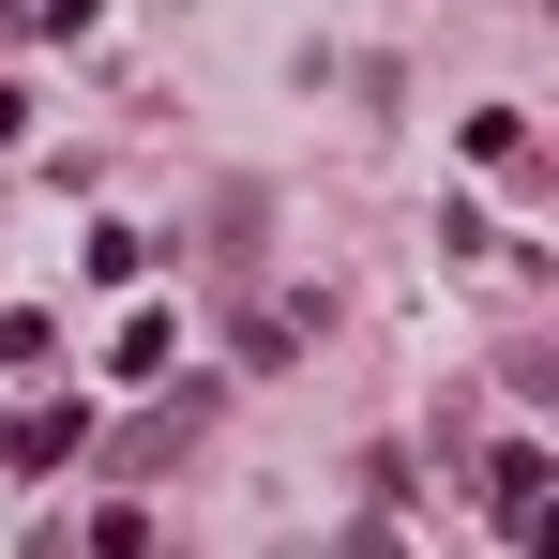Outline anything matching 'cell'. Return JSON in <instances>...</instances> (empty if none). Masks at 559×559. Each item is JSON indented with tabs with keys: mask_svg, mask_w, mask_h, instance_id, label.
Returning <instances> with one entry per match:
<instances>
[{
	"mask_svg": "<svg viewBox=\"0 0 559 559\" xmlns=\"http://www.w3.org/2000/svg\"><path fill=\"white\" fill-rule=\"evenodd\" d=\"M76 273H92V287H136V273H152V242H136V227H92V242H76Z\"/></svg>",
	"mask_w": 559,
	"mask_h": 559,
	"instance_id": "4",
	"label": "cell"
},
{
	"mask_svg": "<svg viewBox=\"0 0 559 559\" xmlns=\"http://www.w3.org/2000/svg\"><path fill=\"white\" fill-rule=\"evenodd\" d=\"M182 364V333H167V318H121V348H106V378H167Z\"/></svg>",
	"mask_w": 559,
	"mask_h": 559,
	"instance_id": "3",
	"label": "cell"
},
{
	"mask_svg": "<svg viewBox=\"0 0 559 559\" xmlns=\"http://www.w3.org/2000/svg\"><path fill=\"white\" fill-rule=\"evenodd\" d=\"M484 499H499V545H545V454H530V439L484 468Z\"/></svg>",
	"mask_w": 559,
	"mask_h": 559,
	"instance_id": "1",
	"label": "cell"
},
{
	"mask_svg": "<svg viewBox=\"0 0 559 559\" xmlns=\"http://www.w3.org/2000/svg\"><path fill=\"white\" fill-rule=\"evenodd\" d=\"M468 167H530V106H468Z\"/></svg>",
	"mask_w": 559,
	"mask_h": 559,
	"instance_id": "2",
	"label": "cell"
},
{
	"mask_svg": "<svg viewBox=\"0 0 559 559\" xmlns=\"http://www.w3.org/2000/svg\"><path fill=\"white\" fill-rule=\"evenodd\" d=\"M31 15H46V31H92V15H106V0H31Z\"/></svg>",
	"mask_w": 559,
	"mask_h": 559,
	"instance_id": "5",
	"label": "cell"
},
{
	"mask_svg": "<svg viewBox=\"0 0 559 559\" xmlns=\"http://www.w3.org/2000/svg\"><path fill=\"white\" fill-rule=\"evenodd\" d=\"M333 559H408V545H393V530H348V545H333Z\"/></svg>",
	"mask_w": 559,
	"mask_h": 559,
	"instance_id": "6",
	"label": "cell"
}]
</instances>
